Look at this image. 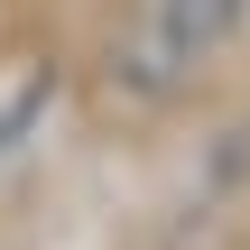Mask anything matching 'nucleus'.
<instances>
[{
    "label": "nucleus",
    "mask_w": 250,
    "mask_h": 250,
    "mask_svg": "<svg viewBox=\"0 0 250 250\" xmlns=\"http://www.w3.org/2000/svg\"><path fill=\"white\" fill-rule=\"evenodd\" d=\"M232 19H241V0H158V37H167V56H213L223 37H232Z\"/></svg>",
    "instance_id": "obj_1"
}]
</instances>
